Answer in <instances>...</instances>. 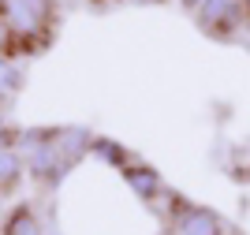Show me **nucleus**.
Segmentation results:
<instances>
[{"label": "nucleus", "instance_id": "nucleus-1", "mask_svg": "<svg viewBox=\"0 0 250 235\" xmlns=\"http://www.w3.org/2000/svg\"><path fill=\"white\" fill-rule=\"evenodd\" d=\"M187 4H202V0H187Z\"/></svg>", "mask_w": 250, "mask_h": 235}]
</instances>
